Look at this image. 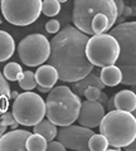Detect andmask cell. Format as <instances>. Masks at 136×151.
Segmentation results:
<instances>
[{
	"instance_id": "277c9868",
	"label": "cell",
	"mask_w": 136,
	"mask_h": 151,
	"mask_svg": "<svg viewBox=\"0 0 136 151\" xmlns=\"http://www.w3.org/2000/svg\"><path fill=\"white\" fill-rule=\"evenodd\" d=\"M100 131L105 135L110 146L117 150L125 149L136 139V117L127 111H109L100 124Z\"/></svg>"
},
{
	"instance_id": "8fae6325",
	"label": "cell",
	"mask_w": 136,
	"mask_h": 151,
	"mask_svg": "<svg viewBox=\"0 0 136 151\" xmlns=\"http://www.w3.org/2000/svg\"><path fill=\"white\" fill-rule=\"evenodd\" d=\"M104 116H105L104 105H101L98 101L87 100L82 102L77 120L81 126L88 127V129H95V127L100 126Z\"/></svg>"
},
{
	"instance_id": "5b68a950",
	"label": "cell",
	"mask_w": 136,
	"mask_h": 151,
	"mask_svg": "<svg viewBox=\"0 0 136 151\" xmlns=\"http://www.w3.org/2000/svg\"><path fill=\"white\" fill-rule=\"evenodd\" d=\"M97 14H106L111 22L116 23L117 9L115 0H74L73 24L86 34H95L92 30V19Z\"/></svg>"
},
{
	"instance_id": "d6a6232c",
	"label": "cell",
	"mask_w": 136,
	"mask_h": 151,
	"mask_svg": "<svg viewBox=\"0 0 136 151\" xmlns=\"http://www.w3.org/2000/svg\"><path fill=\"white\" fill-rule=\"evenodd\" d=\"M6 127L8 126H5L3 124V121H1V117H0V136H1L3 134H5V131H6Z\"/></svg>"
},
{
	"instance_id": "cb8c5ba5",
	"label": "cell",
	"mask_w": 136,
	"mask_h": 151,
	"mask_svg": "<svg viewBox=\"0 0 136 151\" xmlns=\"http://www.w3.org/2000/svg\"><path fill=\"white\" fill-rule=\"evenodd\" d=\"M20 88H23L24 91H32L37 87V79H35V73H33L32 70H25L23 72L22 77L18 79Z\"/></svg>"
},
{
	"instance_id": "ffe728a7",
	"label": "cell",
	"mask_w": 136,
	"mask_h": 151,
	"mask_svg": "<svg viewBox=\"0 0 136 151\" xmlns=\"http://www.w3.org/2000/svg\"><path fill=\"white\" fill-rule=\"evenodd\" d=\"M92 30L95 34H101V33H106L109 29H111L114 23L111 19L106 15V14H97V15L92 19Z\"/></svg>"
},
{
	"instance_id": "1f68e13d",
	"label": "cell",
	"mask_w": 136,
	"mask_h": 151,
	"mask_svg": "<svg viewBox=\"0 0 136 151\" xmlns=\"http://www.w3.org/2000/svg\"><path fill=\"white\" fill-rule=\"evenodd\" d=\"M107 110L109 111H112V110H116L115 108V103H114V97L112 98H109V102H107Z\"/></svg>"
},
{
	"instance_id": "e0dca14e",
	"label": "cell",
	"mask_w": 136,
	"mask_h": 151,
	"mask_svg": "<svg viewBox=\"0 0 136 151\" xmlns=\"http://www.w3.org/2000/svg\"><path fill=\"white\" fill-rule=\"evenodd\" d=\"M15 42L5 30H0V62H5L14 54Z\"/></svg>"
},
{
	"instance_id": "4fadbf2b",
	"label": "cell",
	"mask_w": 136,
	"mask_h": 151,
	"mask_svg": "<svg viewBox=\"0 0 136 151\" xmlns=\"http://www.w3.org/2000/svg\"><path fill=\"white\" fill-rule=\"evenodd\" d=\"M35 79L38 86L50 89L58 81V72L52 64L40 65L35 72Z\"/></svg>"
},
{
	"instance_id": "d4e9b609",
	"label": "cell",
	"mask_w": 136,
	"mask_h": 151,
	"mask_svg": "<svg viewBox=\"0 0 136 151\" xmlns=\"http://www.w3.org/2000/svg\"><path fill=\"white\" fill-rule=\"evenodd\" d=\"M60 12V3L58 0H43L42 1V13L45 17H55Z\"/></svg>"
},
{
	"instance_id": "9a60e30c",
	"label": "cell",
	"mask_w": 136,
	"mask_h": 151,
	"mask_svg": "<svg viewBox=\"0 0 136 151\" xmlns=\"http://www.w3.org/2000/svg\"><path fill=\"white\" fill-rule=\"evenodd\" d=\"M73 92L77 93L79 97L84 96V91L88 88V87H98L100 89H104L106 86L105 83L102 82L101 77H98L97 74H93V73H88L87 76H84L83 78L78 79V81L73 82Z\"/></svg>"
},
{
	"instance_id": "f1b7e54d",
	"label": "cell",
	"mask_w": 136,
	"mask_h": 151,
	"mask_svg": "<svg viewBox=\"0 0 136 151\" xmlns=\"http://www.w3.org/2000/svg\"><path fill=\"white\" fill-rule=\"evenodd\" d=\"M47 150L48 151H65V146L60 142V141H48L47 145Z\"/></svg>"
},
{
	"instance_id": "30bf717a",
	"label": "cell",
	"mask_w": 136,
	"mask_h": 151,
	"mask_svg": "<svg viewBox=\"0 0 136 151\" xmlns=\"http://www.w3.org/2000/svg\"><path fill=\"white\" fill-rule=\"evenodd\" d=\"M93 135V131L84 126H76V125H67L62 126V129L58 131L57 137L60 141L65 149L77 150V151H87L90 150L91 136Z\"/></svg>"
},
{
	"instance_id": "7402d4cb",
	"label": "cell",
	"mask_w": 136,
	"mask_h": 151,
	"mask_svg": "<svg viewBox=\"0 0 136 151\" xmlns=\"http://www.w3.org/2000/svg\"><path fill=\"white\" fill-rule=\"evenodd\" d=\"M3 74L5 76V78L8 79V81L14 82V81H18V79L22 77L23 69L20 67V64H18L17 62H10L4 67Z\"/></svg>"
},
{
	"instance_id": "ac0fdd59",
	"label": "cell",
	"mask_w": 136,
	"mask_h": 151,
	"mask_svg": "<svg viewBox=\"0 0 136 151\" xmlns=\"http://www.w3.org/2000/svg\"><path fill=\"white\" fill-rule=\"evenodd\" d=\"M34 132L42 135L47 141H52L57 137L58 130H57V125H54L52 121L42 120L37 125H34Z\"/></svg>"
},
{
	"instance_id": "ba28073f",
	"label": "cell",
	"mask_w": 136,
	"mask_h": 151,
	"mask_svg": "<svg viewBox=\"0 0 136 151\" xmlns=\"http://www.w3.org/2000/svg\"><path fill=\"white\" fill-rule=\"evenodd\" d=\"M1 13L13 25H30L42 13V0H1Z\"/></svg>"
},
{
	"instance_id": "74e56055",
	"label": "cell",
	"mask_w": 136,
	"mask_h": 151,
	"mask_svg": "<svg viewBox=\"0 0 136 151\" xmlns=\"http://www.w3.org/2000/svg\"><path fill=\"white\" fill-rule=\"evenodd\" d=\"M0 1H1V0H0Z\"/></svg>"
},
{
	"instance_id": "d6986e66",
	"label": "cell",
	"mask_w": 136,
	"mask_h": 151,
	"mask_svg": "<svg viewBox=\"0 0 136 151\" xmlns=\"http://www.w3.org/2000/svg\"><path fill=\"white\" fill-rule=\"evenodd\" d=\"M10 87L8 81L1 72H0V115L3 112L8 111L9 108V100H10Z\"/></svg>"
},
{
	"instance_id": "5bb4252c",
	"label": "cell",
	"mask_w": 136,
	"mask_h": 151,
	"mask_svg": "<svg viewBox=\"0 0 136 151\" xmlns=\"http://www.w3.org/2000/svg\"><path fill=\"white\" fill-rule=\"evenodd\" d=\"M114 103L116 110L134 112L136 108V92L122 89L114 96Z\"/></svg>"
},
{
	"instance_id": "83f0119b",
	"label": "cell",
	"mask_w": 136,
	"mask_h": 151,
	"mask_svg": "<svg viewBox=\"0 0 136 151\" xmlns=\"http://www.w3.org/2000/svg\"><path fill=\"white\" fill-rule=\"evenodd\" d=\"M59 22L55 20V19H52V20H49L48 23H45V30L50 33V34H55V33L59 32Z\"/></svg>"
},
{
	"instance_id": "8992f818",
	"label": "cell",
	"mask_w": 136,
	"mask_h": 151,
	"mask_svg": "<svg viewBox=\"0 0 136 151\" xmlns=\"http://www.w3.org/2000/svg\"><path fill=\"white\" fill-rule=\"evenodd\" d=\"M12 112L15 120L23 126H34L45 116V102L38 93L27 91L19 93L13 102Z\"/></svg>"
},
{
	"instance_id": "4316f807",
	"label": "cell",
	"mask_w": 136,
	"mask_h": 151,
	"mask_svg": "<svg viewBox=\"0 0 136 151\" xmlns=\"http://www.w3.org/2000/svg\"><path fill=\"white\" fill-rule=\"evenodd\" d=\"M101 94H102V89H100L98 87H88L84 91V97L90 101H98Z\"/></svg>"
},
{
	"instance_id": "e575fe53",
	"label": "cell",
	"mask_w": 136,
	"mask_h": 151,
	"mask_svg": "<svg viewBox=\"0 0 136 151\" xmlns=\"http://www.w3.org/2000/svg\"><path fill=\"white\" fill-rule=\"evenodd\" d=\"M19 96V93H18L17 91H13V92H10V98H13V100H15V98Z\"/></svg>"
},
{
	"instance_id": "6da1fadb",
	"label": "cell",
	"mask_w": 136,
	"mask_h": 151,
	"mask_svg": "<svg viewBox=\"0 0 136 151\" xmlns=\"http://www.w3.org/2000/svg\"><path fill=\"white\" fill-rule=\"evenodd\" d=\"M88 35L76 27H65L50 40L48 63L58 72V79L76 82L92 72L93 65L86 54Z\"/></svg>"
},
{
	"instance_id": "f546056e",
	"label": "cell",
	"mask_w": 136,
	"mask_h": 151,
	"mask_svg": "<svg viewBox=\"0 0 136 151\" xmlns=\"http://www.w3.org/2000/svg\"><path fill=\"white\" fill-rule=\"evenodd\" d=\"M116 4V9H117V15H122L124 14V9H125V3L124 0H115Z\"/></svg>"
},
{
	"instance_id": "484cf974",
	"label": "cell",
	"mask_w": 136,
	"mask_h": 151,
	"mask_svg": "<svg viewBox=\"0 0 136 151\" xmlns=\"http://www.w3.org/2000/svg\"><path fill=\"white\" fill-rule=\"evenodd\" d=\"M0 117H1V121H3L4 125H5V126H10L13 130L17 129L18 125H19V122H18V121L15 120V117H14L13 112L5 111V112H3L1 115H0Z\"/></svg>"
},
{
	"instance_id": "8d00e7d4",
	"label": "cell",
	"mask_w": 136,
	"mask_h": 151,
	"mask_svg": "<svg viewBox=\"0 0 136 151\" xmlns=\"http://www.w3.org/2000/svg\"><path fill=\"white\" fill-rule=\"evenodd\" d=\"M0 24H1V18H0Z\"/></svg>"
},
{
	"instance_id": "3957f363",
	"label": "cell",
	"mask_w": 136,
	"mask_h": 151,
	"mask_svg": "<svg viewBox=\"0 0 136 151\" xmlns=\"http://www.w3.org/2000/svg\"><path fill=\"white\" fill-rule=\"evenodd\" d=\"M120 44L116 65L122 72L125 86H136V22L121 23L110 32Z\"/></svg>"
},
{
	"instance_id": "7a4b0ae2",
	"label": "cell",
	"mask_w": 136,
	"mask_h": 151,
	"mask_svg": "<svg viewBox=\"0 0 136 151\" xmlns=\"http://www.w3.org/2000/svg\"><path fill=\"white\" fill-rule=\"evenodd\" d=\"M81 98L67 86L53 88L45 100V116L57 126L72 125L77 121L81 108Z\"/></svg>"
},
{
	"instance_id": "7c38bea8",
	"label": "cell",
	"mask_w": 136,
	"mask_h": 151,
	"mask_svg": "<svg viewBox=\"0 0 136 151\" xmlns=\"http://www.w3.org/2000/svg\"><path fill=\"white\" fill-rule=\"evenodd\" d=\"M30 136L29 131L14 129L8 134L0 136V151H24L27 150V140Z\"/></svg>"
},
{
	"instance_id": "836d02e7",
	"label": "cell",
	"mask_w": 136,
	"mask_h": 151,
	"mask_svg": "<svg viewBox=\"0 0 136 151\" xmlns=\"http://www.w3.org/2000/svg\"><path fill=\"white\" fill-rule=\"evenodd\" d=\"M38 91L42 92V93H48L49 92V88L47 87H42V86H38Z\"/></svg>"
},
{
	"instance_id": "9c48e42d",
	"label": "cell",
	"mask_w": 136,
	"mask_h": 151,
	"mask_svg": "<svg viewBox=\"0 0 136 151\" xmlns=\"http://www.w3.org/2000/svg\"><path fill=\"white\" fill-rule=\"evenodd\" d=\"M18 54L27 67H38L49 58L50 42L43 34H30L20 40Z\"/></svg>"
},
{
	"instance_id": "4dcf8cb0",
	"label": "cell",
	"mask_w": 136,
	"mask_h": 151,
	"mask_svg": "<svg viewBox=\"0 0 136 151\" xmlns=\"http://www.w3.org/2000/svg\"><path fill=\"white\" fill-rule=\"evenodd\" d=\"M132 113H134L135 117H136V108H135V111ZM125 150H127V151H136V139H135V141H134L132 144H130L129 146H126Z\"/></svg>"
},
{
	"instance_id": "603a6c76",
	"label": "cell",
	"mask_w": 136,
	"mask_h": 151,
	"mask_svg": "<svg viewBox=\"0 0 136 151\" xmlns=\"http://www.w3.org/2000/svg\"><path fill=\"white\" fill-rule=\"evenodd\" d=\"M88 146H90V150L92 151H106L109 150V141L105 137V135L93 134L90 139Z\"/></svg>"
},
{
	"instance_id": "44dd1931",
	"label": "cell",
	"mask_w": 136,
	"mask_h": 151,
	"mask_svg": "<svg viewBox=\"0 0 136 151\" xmlns=\"http://www.w3.org/2000/svg\"><path fill=\"white\" fill-rule=\"evenodd\" d=\"M47 145H48V141H47L43 136L34 132V135H32L28 137L27 140V150L28 151H45L47 150Z\"/></svg>"
},
{
	"instance_id": "d590c367",
	"label": "cell",
	"mask_w": 136,
	"mask_h": 151,
	"mask_svg": "<svg viewBox=\"0 0 136 151\" xmlns=\"http://www.w3.org/2000/svg\"><path fill=\"white\" fill-rule=\"evenodd\" d=\"M59 3H65V1H68V0H58Z\"/></svg>"
},
{
	"instance_id": "2e32d148",
	"label": "cell",
	"mask_w": 136,
	"mask_h": 151,
	"mask_svg": "<svg viewBox=\"0 0 136 151\" xmlns=\"http://www.w3.org/2000/svg\"><path fill=\"white\" fill-rule=\"evenodd\" d=\"M100 77L102 79V82L105 83V86L115 87L122 81V72H121V69L117 65L110 64V65H106V67H102Z\"/></svg>"
},
{
	"instance_id": "52a82bcc",
	"label": "cell",
	"mask_w": 136,
	"mask_h": 151,
	"mask_svg": "<svg viewBox=\"0 0 136 151\" xmlns=\"http://www.w3.org/2000/svg\"><path fill=\"white\" fill-rule=\"evenodd\" d=\"M86 54L93 65L102 68L116 63L120 54V44L111 34H93L87 42Z\"/></svg>"
}]
</instances>
